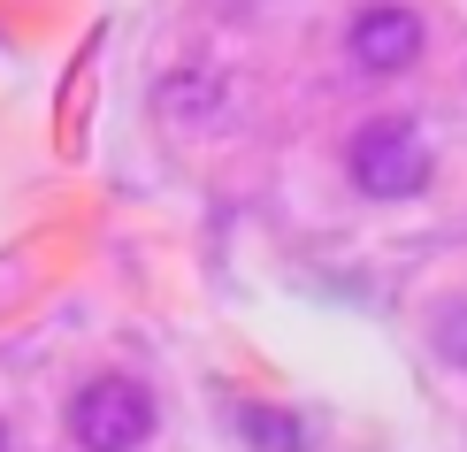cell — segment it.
Here are the masks:
<instances>
[{
    "mask_svg": "<svg viewBox=\"0 0 467 452\" xmlns=\"http://www.w3.org/2000/svg\"><path fill=\"white\" fill-rule=\"evenodd\" d=\"M345 176H353L360 200H421L430 176H437V153L406 115H376V123H360L353 146H345Z\"/></svg>",
    "mask_w": 467,
    "mask_h": 452,
    "instance_id": "cell-1",
    "label": "cell"
},
{
    "mask_svg": "<svg viewBox=\"0 0 467 452\" xmlns=\"http://www.w3.org/2000/svg\"><path fill=\"white\" fill-rule=\"evenodd\" d=\"M153 422H161V406H153V391L139 376H92L69 399V445L77 452H146Z\"/></svg>",
    "mask_w": 467,
    "mask_h": 452,
    "instance_id": "cell-2",
    "label": "cell"
},
{
    "mask_svg": "<svg viewBox=\"0 0 467 452\" xmlns=\"http://www.w3.org/2000/svg\"><path fill=\"white\" fill-rule=\"evenodd\" d=\"M421 16L406 8V0H368V8L353 16V31H345V62H353L360 77H399L421 62Z\"/></svg>",
    "mask_w": 467,
    "mask_h": 452,
    "instance_id": "cell-3",
    "label": "cell"
},
{
    "mask_svg": "<svg viewBox=\"0 0 467 452\" xmlns=\"http://www.w3.org/2000/svg\"><path fill=\"white\" fill-rule=\"evenodd\" d=\"M238 429L253 437V452H306V429L276 406H238Z\"/></svg>",
    "mask_w": 467,
    "mask_h": 452,
    "instance_id": "cell-4",
    "label": "cell"
},
{
    "mask_svg": "<svg viewBox=\"0 0 467 452\" xmlns=\"http://www.w3.org/2000/svg\"><path fill=\"white\" fill-rule=\"evenodd\" d=\"M0 452H8V422H0Z\"/></svg>",
    "mask_w": 467,
    "mask_h": 452,
    "instance_id": "cell-5",
    "label": "cell"
}]
</instances>
